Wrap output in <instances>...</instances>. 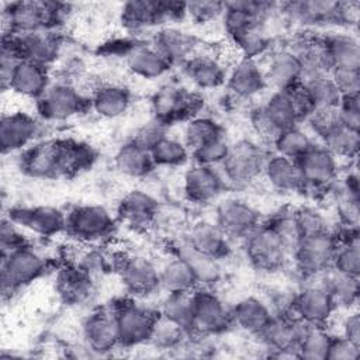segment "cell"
<instances>
[{
    "instance_id": "1",
    "label": "cell",
    "mask_w": 360,
    "mask_h": 360,
    "mask_svg": "<svg viewBox=\"0 0 360 360\" xmlns=\"http://www.w3.org/2000/svg\"><path fill=\"white\" fill-rule=\"evenodd\" d=\"M96 152L84 142L66 138L44 139L32 143L20 156V169L34 179H56L73 176L89 169Z\"/></svg>"
},
{
    "instance_id": "2",
    "label": "cell",
    "mask_w": 360,
    "mask_h": 360,
    "mask_svg": "<svg viewBox=\"0 0 360 360\" xmlns=\"http://www.w3.org/2000/svg\"><path fill=\"white\" fill-rule=\"evenodd\" d=\"M314 111L301 84L287 90H273L263 104L252 110L250 124L255 134L267 143L291 127L300 125Z\"/></svg>"
},
{
    "instance_id": "3",
    "label": "cell",
    "mask_w": 360,
    "mask_h": 360,
    "mask_svg": "<svg viewBox=\"0 0 360 360\" xmlns=\"http://www.w3.org/2000/svg\"><path fill=\"white\" fill-rule=\"evenodd\" d=\"M70 13V4L58 1H13L3 6V35L56 31Z\"/></svg>"
},
{
    "instance_id": "4",
    "label": "cell",
    "mask_w": 360,
    "mask_h": 360,
    "mask_svg": "<svg viewBox=\"0 0 360 360\" xmlns=\"http://www.w3.org/2000/svg\"><path fill=\"white\" fill-rule=\"evenodd\" d=\"M243 242L248 260L255 269L262 271L280 270L291 255L287 242L269 222L260 224Z\"/></svg>"
},
{
    "instance_id": "5",
    "label": "cell",
    "mask_w": 360,
    "mask_h": 360,
    "mask_svg": "<svg viewBox=\"0 0 360 360\" xmlns=\"http://www.w3.org/2000/svg\"><path fill=\"white\" fill-rule=\"evenodd\" d=\"M336 246L338 235L330 229L302 236L291 252L297 271L305 278L321 276L330 269Z\"/></svg>"
},
{
    "instance_id": "6",
    "label": "cell",
    "mask_w": 360,
    "mask_h": 360,
    "mask_svg": "<svg viewBox=\"0 0 360 360\" xmlns=\"http://www.w3.org/2000/svg\"><path fill=\"white\" fill-rule=\"evenodd\" d=\"M46 271V260L30 245L1 253L0 278L1 292L6 297L35 281Z\"/></svg>"
},
{
    "instance_id": "7",
    "label": "cell",
    "mask_w": 360,
    "mask_h": 360,
    "mask_svg": "<svg viewBox=\"0 0 360 360\" xmlns=\"http://www.w3.org/2000/svg\"><path fill=\"white\" fill-rule=\"evenodd\" d=\"M115 314L120 345L131 349L149 343L159 312H155L132 300H120L111 304Z\"/></svg>"
},
{
    "instance_id": "8",
    "label": "cell",
    "mask_w": 360,
    "mask_h": 360,
    "mask_svg": "<svg viewBox=\"0 0 360 360\" xmlns=\"http://www.w3.org/2000/svg\"><path fill=\"white\" fill-rule=\"evenodd\" d=\"M267 158L269 153L260 143L252 139H239L231 143L228 156L219 166L221 173L226 184H248L263 173Z\"/></svg>"
},
{
    "instance_id": "9",
    "label": "cell",
    "mask_w": 360,
    "mask_h": 360,
    "mask_svg": "<svg viewBox=\"0 0 360 360\" xmlns=\"http://www.w3.org/2000/svg\"><path fill=\"white\" fill-rule=\"evenodd\" d=\"M115 229L111 212L97 204L76 205L66 214V232L84 243H98L110 238Z\"/></svg>"
},
{
    "instance_id": "10",
    "label": "cell",
    "mask_w": 360,
    "mask_h": 360,
    "mask_svg": "<svg viewBox=\"0 0 360 360\" xmlns=\"http://www.w3.org/2000/svg\"><path fill=\"white\" fill-rule=\"evenodd\" d=\"M184 15H187L186 3L180 1L131 0L124 3L121 8V22L132 32L176 21Z\"/></svg>"
},
{
    "instance_id": "11",
    "label": "cell",
    "mask_w": 360,
    "mask_h": 360,
    "mask_svg": "<svg viewBox=\"0 0 360 360\" xmlns=\"http://www.w3.org/2000/svg\"><path fill=\"white\" fill-rule=\"evenodd\" d=\"M201 107L202 98L200 94L174 84L163 86L153 94L150 100L153 120L166 127L173 122L184 120L188 121L190 118L198 115Z\"/></svg>"
},
{
    "instance_id": "12",
    "label": "cell",
    "mask_w": 360,
    "mask_h": 360,
    "mask_svg": "<svg viewBox=\"0 0 360 360\" xmlns=\"http://www.w3.org/2000/svg\"><path fill=\"white\" fill-rule=\"evenodd\" d=\"M232 325L231 309L212 291L197 287L193 291V321L190 333L208 338L222 333Z\"/></svg>"
},
{
    "instance_id": "13",
    "label": "cell",
    "mask_w": 360,
    "mask_h": 360,
    "mask_svg": "<svg viewBox=\"0 0 360 360\" xmlns=\"http://www.w3.org/2000/svg\"><path fill=\"white\" fill-rule=\"evenodd\" d=\"M314 278L316 281H309L292 297L290 314L307 325L325 326L336 304L321 277Z\"/></svg>"
},
{
    "instance_id": "14",
    "label": "cell",
    "mask_w": 360,
    "mask_h": 360,
    "mask_svg": "<svg viewBox=\"0 0 360 360\" xmlns=\"http://www.w3.org/2000/svg\"><path fill=\"white\" fill-rule=\"evenodd\" d=\"M307 323L292 314H274L267 326L257 336L270 350L271 357H295L297 347Z\"/></svg>"
},
{
    "instance_id": "15",
    "label": "cell",
    "mask_w": 360,
    "mask_h": 360,
    "mask_svg": "<svg viewBox=\"0 0 360 360\" xmlns=\"http://www.w3.org/2000/svg\"><path fill=\"white\" fill-rule=\"evenodd\" d=\"M90 100H86L82 93L70 83H55L48 87L42 97L37 100L38 114L49 122H62L82 112Z\"/></svg>"
},
{
    "instance_id": "16",
    "label": "cell",
    "mask_w": 360,
    "mask_h": 360,
    "mask_svg": "<svg viewBox=\"0 0 360 360\" xmlns=\"http://www.w3.org/2000/svg\"><path fill=\"white\" fill-rule=\"evenodd\" d=\"M82 332L86 347L96 354H107L121 347L117 319L111 305L89 314L83 321Z\"/></svg>"
},
{
    "instance_id": "17",
    "label": "cell",
    "mask_w": 360,
    "mask_h": 360,
    "mask_svg": "<svg viewBox=\"0 0 360 360\" xmlns=\"http://www.w3.org/2000/svg\"><path fill=\"white\" fill-rule=\"evenodd\" d=\"M215 224L229 240H243L260 225V215L245 200L226 198L217 207Z\"/></svg>"
},
{
    "instance_id": "18",
    "label": "cell",
    "mask_w": 360,
    "mask_h": 360,
    "mask_svg": "<svg viewBox=\"0 0 360 360\" xmlns=\"http://www.w3.org/2000/svg\"><path fill=\"white\" fill-rule=\"evenodd\" d=\"M298 167L304 181V190H323L329 187L338 176V158L323 145L314 143L298 160Z\"/></svg>"
},
{
    "instance_id": "19",
    "label": "cell",
    "mask_w": 360,
    "mask_h": 360,
    "mask_svg": "<svg viewBox=\"0 0 360 360\" xmlns=\"http://www.w3.org/2000/svg\"><path fill=\"white\" fill-rule=\"evenodd\" d=\"M117 269L125 290L131 295L148 297L160 290L159 269L146 257H121L118 259Z\"/></svg>"
},
{
    "instance_id": "20",
    "label": "cell",
    "mask_w": 360,
    "mask_h": 360,
    "mask_svg": "<svg viewBox=\"0 0 360 360\" xmlns=\"http://www.w3.org/2000/svg\"><path fill=\"white\" fill-rule=\"evenodd\" d=\"M8 37L18 58L31 60L44 66L55 62L62 49V38L56 31L44 30L25 35H3Z\"/></svg>"
},
{
    "instance_id": "21",
    "label": "cell",
    "mask_w": 360,
    "mask_h": 360,
    "mask_svg": "<svg viewBox=\"0 0 360 360\" xmlns=\"http://www.w3.org/2000/svg\"><path fill=\"white\" fill-rule=\"evenodd\" d=\"M41 134L39 121L21 111L3 114L0 120V148L3 153L22 152Z\"/></svg>"
},
{
    "instance_id": "22",
    "label": "cell",
    "mask_w": 360,
    "mask_h": 360,
    "mask_svg": "<svg viewBox=\"0 0 360 360\" xmlns=\"http://www.w3.org/2000/svg\"><path fill=\"white\" fill-rule=\"evenodd\" d=\"M8 218L18 226L46 238L66 229V214L49 205L14 207L10 208Z\"/></svg>"
},
{
    "instance_id": "23",
    "label": "cell",
    "mask_w": 360,
    "mask_h": 360,
    "mask_svg": "<svg viewBox=\"0 0 360 360\" xmlns=\"http://www.w3.org/2000/svg\"><path fill=\"white\" fill-rule=\"evenodd\" d=\"M225 187L226 181L217 167L194 163L184 173V194L195 204L212 202L222 194Z\"/></svg>"
},
{
    "instance_id": "24",
    "label": "cell",
    "mask_w": 360,
    "mask_h": 360,
    "mask_svg": "<svg viewBox=\"0 0 360 360\" xmlns=\"http://www.w3.org/2000/svg\"><path fill=\"white\" fill-rule=\"evenodd\" d=\"M262 68L267 87H271L273 90L295 87L301 84L304 77L301 60L290 48L273 51Z\"/></svg>"
},
{
    "instance_id": "25",
    "label": "cell",
    "mask_w": 360,
    "mask_h": 360,
    "mask_svg": "<svg viewBox=\"0 0 360 360\" xmlns=\"http://www.w3.org/2000/svg\"><path fill=\"white\" fill-rule=\"evenodd\" d=\"M48 66L31 62L20 60L13 68L3 89H10L14 93L38 100L51 86Z\"/></svg>"
},
{
    "instance_id": "26",
    "label": "cell",
    "mask_w": 360,
    "mask_h": 360,
    "mask_svg": "<svg viewBox=\"0 0 360 360\" xmlns=\"http://www.w3.org/2000/svg\"><path fill=\"white\" fill-rule=\"evenodd\" d=\"M155 49L172 65H183L198 52V41L177 27H163L153 38Z\"/></svg>"
},
{
    "instance_id": "27",
    "label": "cell",
    "mask_w": 360,
    "mask_h": 360,
    "mask_svg": "<svg viewBox=\"0 0 360 360\" xmlns=\"http://www.w3.org/2000/svg\"><path fill=\"white\" fill-rule=\"evenodd\" d=\"M285 18L304 27L336 24L338 1L330 0H300L278 4Z\"/></svg>"
},
{
    "instance_id": "28",
    "label": "cell",
    "mask_w": 360,
    "mask_h": 360,
    "mask_svg": "<svg viewBox=\"0 0 360 360\" xmlns=\"http://www.w3.org/2000/svg\"><path fill=\"white\" fill-rule=\"evenodd\" d=\"M117 212L118 218L127 225L136 229H145L155 222L159 212V204L152 194L143 190H131L121 198Z\"/></svg>"
},
{
    "instance_id": "29",
    "label": "cell",
    "mask_w": 360,
    "mask_h": 360,
    "mask_svg": "<svg viewBox=\"0 0 360 360\" xmlns=\"http://www.w3.org/2000/svg\"><path fill=\"white\" fill-rule=\"evenodd\" d=\"M187 245L195 250L197 253L207 256L214 260L224 259L229 255L231 246L228 236L221 231V228L215 222L210 221H198L195 222L187 236Z\"/></svg>"
},
{
    "instance_id": "30",
    "label": "cell",
    "mask_w": 360,
    "mask_h": 360,
    "mask_svg": "<svg viewBox=\"0 0 360 360\" xmlns=\"http://www.w3.org/2000/svg\"><path fill=\"white\" fill-rule=\"evenodd\" d=\"M228 90L238 98H252L267 89L262 65L256 59H239L226 76Z\"/></svg>"
},
{
    "instance_id": "31",
    "label": "cell",
    "mask_w": 360,
    "mask_h": 360,
    "mask_svg": "<svg viewBox=\"0 0 360 360\" xmlns=\"http://www.w3.org/2000/svg\"><path fill=\"white\" fill-rule=\"evenodd\" d=\"M187 79L200 90H212L226 82L228 72L222 62L208 53L197 52L183 63Z\"/></svg>"
},
{
    "instance_id": "32",
    "label": "cell",
    "mask_w": 360,
    "mask_h": 360,
    "mask_svg": "<svg viewBox=\"0 0 360 360\" xmlns=\"http://www.w3.org/2000/svg\"><path fill=\"white\" fill-rule=\"evenodd\" d=\"M274 312L263 300L249 295L238 301L233 308H231L232 325H236L239 329L259 336L262 330L271 321Z\"/></svg>"
},
{
    "instance_id": "33",
    "label": "cell",
    "mask_w": 360,
    "mask_h": 360,
    "mask_svg": "<svg viewBox=\"0 0 360 360\" xmlns=\"http://www.w3.org/2000/svg\"><path fill=\"white\" fill-rule=\"evenodd\" d=\"M262 174L270 186L278 191L295 193L304 190V181L297 160L271 153L264 163Z\"/></svg>"
},
{
    "instance_id": "34",
    "label": "cell",
    "mask_w": 360,
    "mask_h": 360,
    "mask_svg": "<svg viewBox=\"0 0 360 360\" xmlns=\"http://www.w3.org/2000/svg\"><path fill=\"white\" fill-rule=\"evenodd\" d=\"M288 48L300 58L304 77L312 75H329L332 70V63L322 37L304 35L297 38L294 45Z\"/></svg>"
},
{
    "instance_id": "35",
    "label": "cell",
    "mask_w": 360,
    "mask_h": 360,
    "mask_svg": "<svg viewBox=\"0 0 360 360\" xmlns=\"http://www.w3.org/2000/svg\"><path fill=\"white\" fill-rule=\"evenodd\" d=\"M131 91L121 84H101L96 87L90 97V107L103 118H118L131 105Z\"/></svg>"
},
{
    "instance_id": "36",
    "label": "cell",
    "mask_w": 360,
    "mask_h": 360,
    "mask_svg": "<svg viewBox=\"0 0 360 360\" xmlns=\"http://www.w3.org/2000/svg\"><path fill=\"white\" fill-rule=\"evenodd\" d=\"M336 215L343 231H359L360 222V198H359V176L350 172L343 179L335 201Z\"/></svg>"
},
{
    "instance_id": "37",
    "label": "cell",
    "mask_w": 360,
    "mask_h": 360,
    "mask_svg": "<svg viewBox=\"0 0 360 360\" xmlns=\"http://www.w3.org/2000/svg\"><path fill=\"white\" fill-rule=\"evenodd\" d=\"M93 277L76 264L65 266L56 277V291L59 297L69 305L86 301L93 292Z\"/></svg>"
},
{
    "instance_id": "38",
    "label": "cell",
    "mask_w": 360,
    "mask_h": 360,
    "mask_svg": "<svg viewBox=\"0 0 360 360\" xmlns=\"http://www.w3.org/2000/svg\"><path fill=\"white\" fill-rule=\"evenodd\" d=\"M332 69L350 68L360 69V42L349 32H329L322 35Z\"/></svg>"
},
{
    "instance_id": "39",
    "label": "cell",
    "mask_w": 360,
    "mask_h": 360,
    "mask_svg": "<svg viewBox=\"0 0 360 360\" xmlns=\"http://www.w3.org/2000/svg\"><path fill=\"white\" fill-rule=\"evenodd\" d=\"M114 165L121 174L132 179L145 177L155 167L150 152L132 139L120 146L114 156Z\"/></svg>"
},
{
    "instance_id": "40",
    "label": "cell",
    "mask_w": 360,
    "mask_h": 360,
    "mask_svg": "<svg viewBox=\"0 0 360 360\" xmlns=\"http://www.w3.org/2000/svg\"><path fill=\"white\" fill-rule=\"evenodd\" d=\"M125 62L128 69L142 79H158L170 69L167 60L153 45H135L125 55Z\"/></svg>"
},
{
    "instance_id": "41",
    "label": "cell",
    "mask_w": 360,
    "mask_h": 360,
    "mask_svg": "<svg viewBox=\"0 0 360 360\" xmlns=\"http://www.w3.org/2000/svg\"><path fill=\"white\" fill-rule=\"evenodd\" d=\"M160 288L166 292H193L200 284L190 264L179 255L159 269Z\"/></svg>"
},
{
    "instance_id": "42",
    "label": "cell",
    "mask_w": 360,
    "mask_h": 360,
    "mask_svg": "<svg viewBox=\"0 0 360 360\" xmlns=\"http://www.w3.org/2000/svg\"><path fill=\"white\" fill-rule=\"evenodd\" d=\"M330 267L347 276H360V242L357 231H343V236H338V246Z\"/></svg>"
},
{
    "instance_id": "43",
    "label": "cell",
    "mask_w": 360,
    "mask_h": 360,
    "mask_svg": "<svg viewBox=\"0 0 360 360\" xmlns=\"http://www.w3.org/2000/svg\"><path fill=\"white\" fill-rule=\"evenodd\" d=\"M301 86L314 110L335 108L340 103V93L329 75H312L302 79Z\"/></svg>"
},
{
    "instance_id": "44",
    "label": "cell",
    "mask_w": 360,
    "mask_h": 360,
    "mask_svg": "<svg viewBox=\"0 0 360 360\" xmlns=\"http://www.w3.org/2000/svg\"><path fill=\"white\" fill-rule=\"evenodd\" d=\"M321 280L330 292L336 307H350L357 302L359 298V277L347 276L333 270L332 267L322 273Z\"/></svg>"
},
{
    "instance_id": "45",
    "label": "cell",
    "mask_w": 360,
    "mask_h": 360,
    "mask_svg": "<svg viewBox=\"0 0 360 360\" xmlns=\"http://www.w3.org/2000/svg\"><path fill=\"white\" fill-rule=\"evenodd\" d=\"M224 128L218 121L207 115H195L190 118L184 127V143L190 152L201 148L210 141L222 136Z\"/></svg>"
},
{
    "instance_id": "46",
    "label": "cell",
    "mask_w": 360,
    "mask_h": 360,
    "mask_svg": "<svg viewBox=\"0 0 360 360\" xmlns=\"http://www.w3.org/2000/svg\"><path fill=\"white\" fill-rule=\"evenodd\" d=\"M332 335L325 326L307 325L300 339L297 354L304 360H326Z\"/></svg>"
},
{
    "instance_id": "47",
    "label": "cell",
    "mask_w": 360,
    "mask_h": 360,
    "mask_svg": "<svg viewBox=\"0 0 360 360\" xmlns=\"http://www.w3.org/2000/svg\"><path fill=\"white\" fill-rule=\"evenodd\" d=\"M314 143L309 134L297 125L281 131L271 145L274 146V153L298 160Z\"/></svg>"
},
{
    "instance_id": "48",
    "label": "cell",
    "mask_w": 360,
    "mask_h": 360,
    "mask_svg": "<svg viewBox=\"0 0 360 360\" xmlns=\"http://www.w3.org/2000/svg\"><path fill=\"white\" fill-rule=\"evenodd\" d=\"M158 312L160 316L190 332L193 321V292H167Z\"/></svg>"
},
{
    "instance_id": "49",
    "label": "cell",
    "mask_w": 360,
    "mask_h": 360,
    "mask_svg": "<svg viewBox=\"0 0 360 360\" xmlns=\"http://www.w3.org/2000/svg\"><path fill=\"white\" fill-rule=\"evenodd\" d=\"M150 156L155 166L177 167L188 160L190 149L183 141L166 135L150 149Z\"/></svg>"
},
{
    "instance_id": "50",
    "label": "cell",
    "mask_w": 360,
    "mask_h": 360,
    "mask_svg": "<svg viewBox=\"0 0 360 360\" xmlns=\"http://www.w3.org/2000/svg\"><path fill=\"white\" fill-rule=\"evenodd\" d=\"M190 336H191V333L186 328H183L174 322H170L166 318L159 315L149 343H152L156 347L163 349V350L180 349L184 345L186 339Z\"/></svg>"
},
{
    "instance_id": "51",
    "label": "cell",
    "mask_w": 360,
    "mask_h": 360,
    "mask_svg": "<svg viewBox=\"0 0 360 360\" xmlns=\"http://www.w3.org/2000/svg\"><path fill=\"white\" fill-rule=\"evenodd\" d=\"M177 255L181 256L190 264V267L193 269V271L197 276L198 284H201V283L208 284L218 278V276H219L218 262L197 253L187 245L186 240L183 243H180V246L177 249Z\"/></svg>"
},
{
    "instance_id": "52",
    "label": "cell",
    "mask_w": 360,
    "mask_h": 360,
    "mask_svg": "<svg viewBox=\"0 0 360 360\" xmlns=\"http://www.w3.org/2000/svg\"><path fill=\"white\" fill-rule=\"evenodd\" d=\"M321 145H323L336 158L353 159L357 156V152H359L360 135L357 131L339 127L326 139H323Z\"/></svg>"
},
{
    "instance_id": "53",
    "label": "cell",
    "mask_w": 360,
    "mask_h": 360,
    "mask_svg": "<svg viewBox=\"0 0 360 360\" xmlns=\"http://www.w3.org/2000/svg\"><path fill=\"white\" fill-rule=\"evenodd\" d=\"M305 122L308 124V127H309L311 132L315 135V138H318L321 142L323 139H326L339 127H342L339 114H338V107L314 110L308 115Z\"/></svg>"
},
{
    "instance_id": "54",
    "label": "cell",
    "mask_w": 360,
    "mask_h": 360,
    "mask_svg": "<svg viewBox=\"0 0 360 360\" xmlns=\"http://www.w3.org/2000/svg\"><path fill=\"white\" fill-rule=\"evenodd\" d=\"M231 143L226 141L225 135L218 136L201 148L191 152L194 162L198 165H205L211 167H219L225 158L228 156Z\"/></svg>"
},
{
    "instance_id": "55",
    "label": "cell",
    "mask_w": 360,
    "mask_h": 360,
    "mask_svg": "<svg viewBox=\"0 0 360 360\" xmlns=\"http://www.w3.org/2000/svg\"><path fill=\"white\" fill-rule=\"evenodd\" d=\"M224 11H225L224 1L195 0V1L186 3L187 15L198 24H207V22H212L218 18H222Z\"/></svg>"
},
{
    "instance_id": "56",
    "label": "cell",
    "mask_w": 360,
    "mask_h": 360,
    "mask_svg": "<svg viewBox=\"0 0 360 360\" xmlns=\"http://www.w3.org/2000/svg\"><path fill=\"white\" fill-rule=\"evenodd\" d=\"M75 264L86 271L90 277L103 274L112 269V266L117 267V264L112 263V259L105 252L96 248H89L86 252H83Z\"/></svg>"
},
{
    "instance_id": "57",
    "label": "cell",
    "mask_w": 360,
    "mask_h": 360,
    "mask_svg": "<svg viewBox=\"0 0 360 360\" xmlns=\"http://www.w3.org/2000/svg\"><path fill=\"white\" fill-rule=\"evenodd\" d=\"M329 77L336 86L342 97L359 96L360 93V69L350 68H333L329 72Z\"/></svg>"
},
{
    "instance_id": "58",
    "label": "cell",
    "mask_w": 360,
    "mask_h": 360,
    "mask_svg": "<svg viewBox=\"0 0 360 360\" xmlns=\"http://www.w3.org/2000/svg\"><path fill=\"white\" fill-rule=\"evenodd\" d=\"M292 212H294V219H295V225H297V229H298L300 239L302 236L316 233V232H321L323 229H329L323 217L318 211H315L314 208L301 207L298 210H294Z\"/></svg>"
},
{
    "instance_id": "59",
    "label": "cell",
    "mask_w": 360,
    "mask_h": 360,
    "mask_svg": "<svg viewBox=\"0 0 360 360\" xmlns=\"http://www.w3.org/2000/svg\"><path fill=\"white\" fill-rule=\"evenodd\" d=\"M338 114L342 127L360 131V96L342 97L338 105Z\"/></svg>"
},
{
    "instance_id": "60",
    "label": "cell",
    "mask_w": 360,
    "mask_h": 360,
    "mask_svg": "<svg viewBox=\"0 0 360 360\" xmlns=\"http://www.w3.org/2000/svg\"><path fill=\"white\" fill-rule=\"evenodd\" d=\"M28 245L24 235L20 232L18 225L14 224L8 217H4L1 219L0 226V249L1 253H8L14 249H18L21 246Z\"/></svg>"
},
{
    "instance_id": "61",
    "label": "cell",
    "mask_w": 360,
    "mask_h": 360,
    "mask_svg": "<svg viewBox=\"0 0 360 360\" xmlns=\"http://www.w3.org/2000/svg\"><path fill=\"white\" fill-rule=\"evenodd\" d=\"M360 356V346L345 336H332L326 360H356Z\"/></svg>"
},
{
    "instance_id": "62",
    "label": "cell",
    "mask_w": 360,
    "mask_h": 360,
    "mask_svg": "<svg viewBox=\"0 0 360 360\" xmlns=\"http://www.w3.org/2000/svg\"><path fill=\"white\" fill-rule=\"evenodd\" d=\"M166 135V125L156 120H152L150 122L145 124L142 128L138 129L132 141H135L138 145L150 152V149Z\"/></svg>"
},
{
    "instance_id": "63",
    "label": "cell",
    "mask_w": 360,
    "mask_h": 360,
    "mask_svg": "<svg viewBox=\"0 0 360 360\" xmlns=\"http://www.w3.org/2000/svg\"><path fill=\"white\" fill-rule=\"evenodd\" d=\"M360 18L359 1H338L336 24L346 27H356Z\"/></svg>"
},
{
    "instance_id": "64",
    "label": "cell",
    "mask_w": 360,
    "mask_h": 360,
    "mask_svg": "<svg viewBox=\"0 0 360 360\" xmlns=\"http://www.w3.org/2000/svg\"><path fill=\"white\" fill-rule=\"evenodd\" d=\"M346 339L360 346V315L359 312H353L346 316L343 322V333Z\"/></svg>"
}]
</instances>
